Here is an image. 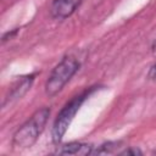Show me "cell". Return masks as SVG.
<instances>
[{"label": "cell", "instance_id": "cell-1", "mask_svg": "<svg viewBox=\"0 0 156 156\" xmlns=\"http://www.w3.org/2000/svg\"><path fill=\"white\" fill-rule=\"evenodd\" d=\"M50 112L49 107L39 108L13 133L12 146L15 150H24L37 143L50 117Z\"/></svg>", "mask_w": 156, "mask_h": 156}, {"label": "cell", "instance_id": "cell-2", "mask_svg": "<svg viewBox=\"0 0 156 156\" xmlns=\"http://www.w3.org/2000/svg\"><path fill=\"white\" fill-rule=\"evenodd\" d=\"M100 87H96L95 85V87H90V88L84 89L82 93H79L76 96H73L61 108V111L57 113V116H56V118L54 121L52 128H51V139H52V143L54 144L58 145L62 141V139H63V136H65L68 127L71 126V123H72L76 113L78 112V110L80 108V106L83 105V102L94 91H96Z\"/></svg>", "mask_w": 156, "mask_h": 156}, {"label": "cell", "instance_id": "cell-3", "mask_svg": "<svg viewBox=\"0 0 156 156\" xmlns=\"http://www.w3.org/2000/svg\"><path fill=\"white\" fill-rule=\"evenodd\" d=\"M80 67L79 61L73 56H65L51 71L45 82V94L49 98L56 96L72 79Z\"/></svg>", "mask_w": 156, "mask_h": 156}, {"label": "cell", "instance_id": "cell-4", "mask_svg": "<svg viewBox=\"0 0 156 156\" xmlns=\"http://www.w3.org/2000/svg\"><path fill=\"white\" fill-rule=\"evenodd\" d=\"M82 2L83 0H52L49 11L54 20L63 21L71 17Z\"/></svg>", "mask_w": 156, "mask_h": 156}, {"label": "cell", "instance_id": "cell-5", "mask_svg": "<svg viewBox=\"0 0 156 156\" xmlns=\"http://www.w3.org/2000/svg\"><path fill=\"white\" fill-rule=\"evenodd\" d=\"M35 76L37 73H33V74H29V76H26V77H22L20 80H17L13 87L10 89L9 94L6 95L4 102H2V107H6L7 105L12 104L13 101L21 99L32 87L34 79H35Z\"/></svg>", "mask_w": 156, "mask_h": 156}, {"label": "cell", "instance_id": "cell-6", "mask_svg": "<svg viewBox=\"0 0 156 156\" xmlns=\"http://www.w3.org/2000/svg\"><path fill=\"white\" fill-rule=\"evenodd\" d=\"M93 145L87 143H79V141H72L68 144H65L60 146L56 151L58 155H89L93 152Z\"/></svg>", "mask_w": 156, "mask_h": 156}, {"label": "cell", "instance_id": "cell-7", "mask_svg": "<svg viewBox=\"0 0 156 156\" xmlns=\"http://www.w3.org/2000/svg\"><path fill=\"white\" fill-rule=\"evenodd\" d=\"M121 143L119 141H107V143H104L101 144L98 149L93 150L91 154H96V155H106V154H112L115 152L118 147H119Z\"/></svg>", "mask_w": 156, "mask_h": 156}, {"label": "cell", "instance_id": "cell-8", "mask_svg": "<svg viewBox=\"0 0 156 156\" xmlns=\"http://www.w3.org/2000/svg\"><path fill=\"white\" fill-rule=\"evenodd\" d=\"M143 152L138 149V147H128V149H126L124 151H121L119 152V155H127V156H129V155H132V156H136V155H141Z\"/></svg>", "mask_w": 156, "mask_h": 156}, {"label": "cell", "instance_id": "cell-9", "mask_svg": "<svg viewBox=\"0 0 156 156\" xmlns=\"http://www.w3.org/2000/svg\"><path fill=\"white\" fill-rule=\"evenodd\" d=\"M17 32H18V28H15V29H12V30H9V32L4 33L2 38H1V41H2V43H5L6 40H10V39H12V38H13V37L17 34Z\"/></svg>", "mask_w": 156, "mask_h": 156}, {"label": "cell", "instance_id": "cell-10", "mask_svg": "<svg viewBox=\"0 0 156 156\" xmlns=\"http://www.w3.org/2000/svg\"><path fill=\"white\" fill-rule=\"evenodd\" d=\"M147 79L150 80H156V62L150 67L149 72H147Z\"/></svg>", "mask_w": 156, "mask_h": 156}, {"label": "cell", "instance_id": "cell-11", "mask_svg": "<svg viewBox=\"0 0 156 156\" xmlns=\"http://www.w3.org/2000/svg\"><path fill=\"white\" fill-rule=\"evenodd\" d=\"M151 51H152V55L156 57V40L152 43V46H151Z\"/></svg>", "mask_w": 156, "mask_h": 156}]
</instances>
